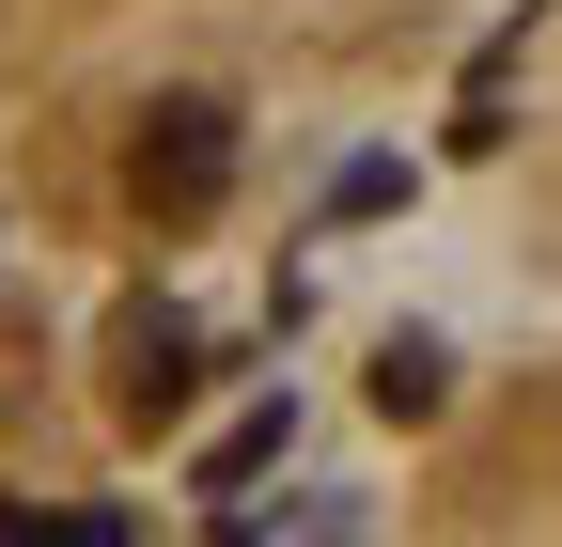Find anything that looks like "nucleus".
<instances>
[{
  "label": "nucleus",
  "mask_w": 562,
  "mask_h": 547,
  "mask_svg": "<svg viewBox=\"0 0 562 547\" xmlns=\"http://www.w3.org/2000/svg\"><path fill=\"white\" fill-rule=\"evenodd\" d=\"M375 547H562V328L438 406Z\"/></svg>",
  "instance_id": "obj_1"
}]
</instances>
